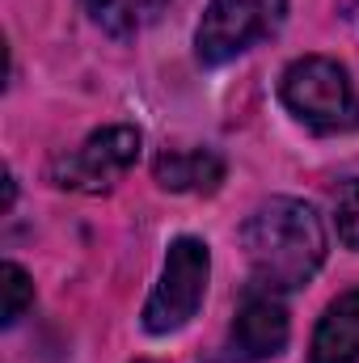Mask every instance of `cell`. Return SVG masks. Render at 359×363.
Wrapping results in <instances>:
<instances>
[{"mask_svg":"<svg viewBox=\"0 0 359 363\" xmlns=\"http://www.w3.org/2000/svg\"><path fill=\"white\" fill-rule=\"evenodd\" d=\"M241 245L250 258V279L258 291H296L326 262V228L321 216L300 199L263 203L245 228Z\"/></svg>","mask_w":359,"mask_h":363,"instance_id":"obj_1","label":"cell"},{"mask_svg":"<svg viewBox=\"0 0 359 363\" xmlns=\"http://www.w3.org/2000/svg\"><path fill=\"white\" fill-rule=\"evenodd\" d=\"M140 161V131L136 127H101L89 140L64 157H55L51 178L64 190H85V194H101L110 190L114 178H123L131 165Z\"/></svg>","mask_w":359,"mask_h":363,"instance_id":"obj_5","label":"cell"},{"mask_svg":"<svg viewBox=\"0 0 359 363\" xmlns=\"http://www.w3.org/2000/svg\"><path fill=\"white\" fill-rule=\"evenodd\" d=\"M0 279H4V325H17L21 313L34 304V283H30V274L21 271L17 262H4Z\"/></svg>","mask_w":359,"mask_h":363,"instance_id":"obj_10","label":"cell"},{"mask_svg":"<svg viewBox=\"0 0 359 363\" xmlns=\"http://www.w3.org/2000/svg\"><path fill=\"white\" fill-rule=\"evenodd\" d=\"M313 363H359V287L338 296L313 334Z\"/></svg>","mask_w":359,"mask_h":363,"instance_id":"obj_7","label":"cell"},{"mask_svg":"<svg viewBox=\"0 0 359 363\" xmlns=\"http://www.w3.org/2000/svg\"><path fill=\"white\" fill-rule=\"evenodd\" d=\"M81 4L93 17V26H101L110 38H136L165 9V0H81Z\"/></svg>","mask_w":359,"mask_h":363,"instance_id":"obj_9","label":"cell"},{"mask_svg":"<svg viewBox=\"0 0 359 363\" xmlns=\"http://www.w3.org/2000/svg\"><path fill=\"white\" fill-rule=\"evenodd\" d=\"M287 347V313L283 304L263 291V296H250L233 321V355L241 363H258L270 359Z\"/></svg>","mask_w":359,"mask_h":363,"instance_id":"obj_6","label":"cell"},{"mask_svg":"<svg viewBox=\"0 0 359 363\" xmlns=\"http://www.w3.org/2000/svg\"><path fill=\"white\" fill-rule=\"evenodd\" d=\"M136 363H153V359H136Z\"/></svg>","mask_w":359,"mask_h":363,"instance_id":"obj_12","label":"cell"},{"mask_svg":"<svg viewBox=\"0 0 359 363\" xmlns=\"http://www.w3.org/2000/svg\"><path fill=\"white\" fill-rule=\"evenodd\" d=\"M157 182L182 194H211L224 182V161L211 148H174L157 157Z\"/></svg>","mask_w":359,"mask_h":363,"instance_id":"obj_8","label":"cell"},{"mask_svg":"<svg viewBox=\"0 0 359 363\" xmlns=\"http://www.w3.org/2000/svg\"><path fill=\"white\" fill-rule=\"evenodd\" d=\"M338 241L347 250H359V178L338 194Z\"/></svg>","mask_w":359,"mask_h":363,"instance_id":"obj_11","label":"cell"},{"mask_svg":"<svg viewBox=\"0 0 359 363\" xmlns=\"http://www.w3.org/2000/svg\"><path fill=\"white\" fill-rule=\"evenodd\" d=\"M207 274H211V254L199 237H178L165 254V271L161 283L153 287L148 304H144V330L148 334H174L182 330L207 291Z\"/></svg>","mask_w":359,"mask_h":363,"instance_id":"obj_3","label":"cell"},{"mask_svg":"<svg viewBox=\"0 0 359 363\" xmlns=\"http://www.w3.org/2000/svg\"><path fill=\"white\" fill-rule=\"evenodd\" d=\"M283 106L313 131L321 135H343L359 127V97L343 64L326 55H304L296 60L283 81H279Z\"/></svg>","mask_w":359,"mask_h":363,"instance_id":"obj_2","label":"cell"},{"mask_svg":"<svg viewBox=\"0 0 359 363\" xmlns=\"http://www.w3.org/2000/svg\"><path fill=\"white\" fill-rule=\"evenodd\" d=\"M283 13H287V0H211L194 34L199 60L211 68L237 60L241 51H250L254 43L279 30Z\"/></svg>","mask_w":359,"mask_h":363,"instance_id":"obj_4","label":"cell"}]
</instances>
